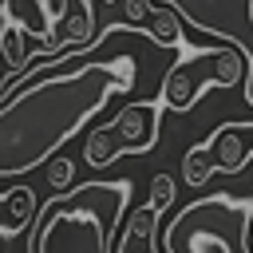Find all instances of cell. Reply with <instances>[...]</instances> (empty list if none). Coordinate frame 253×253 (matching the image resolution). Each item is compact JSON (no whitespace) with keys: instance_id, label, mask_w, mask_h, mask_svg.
<instances>
[{"instance_id":"obj_14","label":"cell","mask_w":253,"mask_h":253,"mask_svg":"<svg viewBox=\"0 0 253 253\" xmlns=\"http://www.w3.org/2000/svg\"><path fill=\"white\" fill-rule=\"evenodd\" d=\"M40 8H43V36H47V32H55L59 20L67 16V0H40Z\"/></svg>"},{"instance_id":"obj_8","label":"cell","mask_w":253,"mask_h":253,"mask_svg":"<svg viewBox=\"0 0 253 253\" xmlns=\"http://www.w3.org/2000/svg\"><path fill=\"white\" fill-rule=\"evenodd\" d=\"M158 217H162V210L154 202L130 210L111 253H154V245H158Z\"/></svg>"},{"instance_id":"obj_9","label":"cell","mask_w":253,"mask_h":253,"mask_svg":"<svg viewBox=\"0 0 253 253\" xmlns=\"http://www.w3.org/2000/svg\"><path fill=\"white\" fill-rule=\"evenodd\" d=\"M146 28V36L158 43V47H170V51H182L190 40H186V20L170 8V4H154V12H150V20L142 24Z\"/></svg>"},{"instance_id":"obj_19","label":"cell","mask_w":253,"mask_h":253,"mask_svg":"<svg viewBox=\"0 0 253 253\" xmlns=\"http://www.w3.org/2000/svg\"><path fill=\"white\" fill-rule=\"evenodd\" d=\"M0 4H4V0H0Z\"/></svg>"},{"instance_id":"obj_4","label":"cell","mask_w":253,"mask_h":253,"mask_svg":"<svg viewBox=\"0 0 253 253\" xmlns=\"http://www.w3.org/2000/svg\"><path fill=\"white\" fill-rule=\"evenodd\" d=\"M249 75V59L221 43V47H182L178 59L162 71V87H158V99L166 103V111H178L186 115L206 87H237L245 83Z\"/></svg>"},{"instance_id":"obj_10","label":"cell","mask_w":253,"mask_h":253,"mask_svg":"<svg viewBox=\"0 0 253 253\" xmlns=\"http://www.w3.org/2000/svg\"><path fill=\"white\" fill-rule=\"evenodd\" d=\"M115 158H119V142H115V134H111V123L83 134V162H87L91 170H103V166H111Z\"/></svg>"},{"instance_id":"obj_1","label":"cell","mask_w":253,"mask_h":253,"mask_svg":"<svg viewBox=\"0 0 253 253\" xmlns=\"http://www.w3.org/2000/svg\"><path fill=\"white\" fill-rule=\"evenodd\" d=\"M146 28L111 24L99 40L67 51L71 67H28L0 103V182L47 166L119 91L138 87V47Z\"/></svg>"},{"instance_id":"obj_11","label":"cell","mask_w":253,"mask_h":253,"mask_svg":"<svg viewBox=\"0 0 253 253\" xmlns=\"http://www.w3.org/2000/svg\"><path fill=\"white\" fill-rule=\"evenodd\" d=\"M213 174H217V170H213V162H210V154H206V146H202V142H198V146H190V150L182 154V182H186L190 190H202Z\"/></svg>"},{"instance_id":"obj_18","label":"cell","mask_w":253,"mask_h":253,"mask_svg":"<svg viewBox=\"0 0 253 253\" xmlns=\"http://www.w3.org/2000/svg\"><path fill=\"white\" fill-rule=\"evenodd\" d=\"M249 16H253V8H249Z\"/></svg>"},{"instance_id":"obj_13","label":"cell","mask_w":253,"mask_h":253,"mask_svg":"<svg viewBox=\"0 0 253 253\" xmlns=\"http://www.w3.org/2000/svg\"><path fill=\"white\" fill-rule=\"evenodd\" d=\"M71 174H75V166H71V158H51L47 162V182H51V190H63L67 182H71Z\"/></svg>"},{"instance_id":"obj_17","label":"cell","mask_w":253,"mask_h":253,"mask_svg":"<svg viewBox=\"0 0 253 253\" xmlns=\"http://www.w3.org/2000/svg\"><path fill=\"white\" fill-rule=\"evenodd\" d=\"M103 4H119V0H103Z\"/></svg>"},{"instance_id":"obj_2","label":"cell","mask_w":253,"mask_h":253,"mask_svg":"<svg viewBox=\"0 0 253 253\" xmlns=\"http://www.w3.org/2000/svg\"><path fill=\"white\" fill-rule=\"evenodd\" d=\"M130 194V178L83 182L67 194H55L32 225L28 253H111Z\"/></svg>"},{"instance_id":"obj_12","label":"cell","mask_w":253,"mask_h":253,"mask_svg":"<svg viewBox=\"0 0 253 253\" xmlns=\"http://www.w3.org/2000/svg\"><path fill=\"white\" fill-rule=\"evenodd\" d=\"M174 194H178V182H174L170 174H162V170H158V174L150 178V202L166 213V210H170V202H174Z\"/></svg>"},{"instance_id":"obj_6","label":"cell","mask_w":253,"mask_h":253,"mask_svg":"<svg viewBox=\"0 0 253 253\" xmlns=\"http://www.w3.org/2000/svg\"><path fill=\"white\" fill-rule=\"evenodd\" d=\"M162 115H166L162 99H138V103L119 107V115L111 119V134L119 142V154H146L158 142Z\"/></svg>"},{"instance_id":"obj_7","label":"cell","mask_w":253,"mask_h":253,"mask_svg":"<svg viewBox=\"0 0 253 253\" xmlns=\"http://www.w3.org/2000/svg\"><path fill=\"white\" fill-rule=\"evenodd\" d=\"M206 154L213 162V170L221 174H241L253 158V123H225L217 126L206 142Z\"/></svg>"},{"instance_id":"obj_15","label":"cell","mask_w":253,"mask_h":253,"mask_svg":"<svg viewBox=\"0 0 253 253\" xmlns=\"http://www.w3.org/2000/svg\"><path fill=\"white\" fill-rule=\"evenodd\" d=\"M123 4H126V24H134V28H142L154 12V0H123Z\"/></svg>"},{"instance_id":"obj_5","label":"cell","mask_w":253,"mask_h":253,"mask_svg":"<svg viewBox=\"0 0 253 253\" xmlns=\"http://www.w3.org/2000/svg\"><path fill=\"white\" fill-rule=\"evenodd\" d=\"M154 4H170L186 24L237 47L241 55L253 40V16H249L253 0H154Z\"/></svg>"},{"instance_id":"obj_3","label":"cell","mask_w":253,"mask_h":253,"mask_svg":"<svg viewBox=\"0 0 253 253\" xmlns=\"http://www.w3.org/2000/svg\"><path fill=\"white\" fill-rule=\"evenodd\" d=\"M253 198L249 194H206L194 198L166 221L162 249L166 253H253Z\"/></svg>"},{"instance_id":"obj_16","label":"cell","mask_w":253,"mask_h":253,"mask_svg":"<svg viewBox=\"0 0 253 253\" xmlns=\"http://www.w3.org/2000/svg\"><path fill=\"white\" fill-rule=\"evenodd\" d=\"M245 59H249V75H245V103L253 107V40H249V47H245Z\"/></svg>"}]
</instances>
